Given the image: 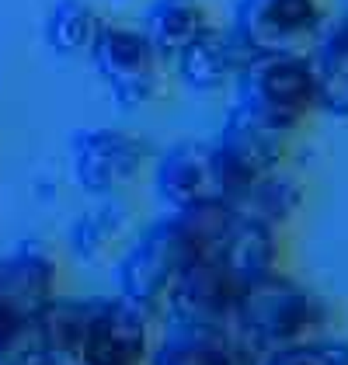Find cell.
<instances>
[{"mask_svg": "<svg viewBox=\"0 0 348 365\" xmlns=\"http://www.w3.org/2000/svg\"><path fill=\"white\" fill-rule=\"evenodd\" d=\"M63 264L49 240L29 237L7 257H0V303L35 317L49 299L59 296Z\"/></svg>", "mask_w": 348, "mask_h": 365, "instance_id": "8fae6325", "label": "cell"}, {"mask_svg": "<svg viewBox=\"0 0 348 365\" xmlns=\"http://www.w3.org/2000/svg\"><path fill=\"white\" fill-rule=\"evenodd\" d=\"M227 205L240 220H251V223L286 233L307 205V181L286 164V168H275L268 174H258L255 181H247Z\"/></svg>", "mask_w": 348, "mask_h": 365, "instance_id": "5bb4252c", "label": "cell"}, {"mask_svg": "<svg viewBox=\"0 0 348 365\" xmlns=\"http://www.w3.org/2000/svg\"><path fill=\"white\" fill-rule=\"evenodd\" d=\"M87 59L94 66V73L105 81L112 91L118 108L136 112L146 105H157L168 94V63L171 59L160 56V49L143 35V29H129V25H116L105 21L98 38L91 42Z\"/></svg>", "mask_w": 348, "mask_h": 365, "instance_id": "277c9868", "label": "cell"}, {"mask_svg": "<svg viewBox=\"0 0 348 365\" xmlns=\"http://www.w3.org/2000/svg\"><path fill=\"white\" fill-rule=\"evenodd\" d=\"M213 21L205 0H150L140 14L143 35L160 49V56L174 59L192 38H199Z\"/></svg>", "mask_w": 348, "mask_h": 365, "instance_id": "e0dca14e", "label": "cell"}, {"mask_svg": "<svg viewBox=\"0 0 348 365\" xmlns=\"http://www.w3.org/2000/svg\"><path fill=\"white\" fill-rule=\"evenodd\" d=\"M129 223H133V209L126 202H118L116 195L101 198L94 209L81 212L70 223V233H66L70 254L77 261H87V264L105 261L122 244V237L129 233Z\"/></svg>", "mask_w": 348, "mask_h": 365, "instance_id": "ac0fdd59", "label": "cell"}, {"mask_svg": "<svg viewBox=\"0 0 348 365\" xmlns=\"http://www.w3.org/2000/svg\"><path fill=\"white\" fill-rule=\"evenodd\" d=\"M327 21V0H237L230 29L247 53H310Z\"/></svg>", "mask_w": 348, "mask_h": 365, "instance_id": "5b68a950", "label": "cell"}, {"mask_svg": "<svg viewBox=\"0 0 348 365\" xmlns=\"http://www.w3.org/2000/svg\"><path fill=\"white\" fill-rule=\"evenodd\" d=\"M240 282L227 272V264L216 254L195 257L168 289L164 309L178 324H213L227 327L233 320V307L240 296Z\"/></svg>", "mask_w": 348, "mask_h": 365, "instance_id": "30bf717a", "label": "cell"}, {"mask_svg": "<svg viewBox=\"0 0 348 365\" xmlns=\"http://www.w3.org/2000/svg\"><path fill=\"white\" fill-rule=\"evenodd\" d=\"M342 4H348V0H342Z\"/></svg>", "mask_w": 348, "mask_h": 365, "instance_id": "603a6c76", "label": "cell"}, {"mask_svg": "<svg viewBox=\"0 0 348 365\" xmlns=\"http://www.w3.org/2000/svg\"><path fill=\"white\" fill-rule=\"evenodd\" d=\"M290 143L292 136L265 125L255 115H247L244 108L233 105L223 118L220 136H216V150H220L223 174H227V202L247 181H255L258 174L286 168L290 164Z\"/></svg>", "mask_w": 348, "mask_h": 365, "instance_id": "9c48e42d", "label": "cell"}, {"mask_svg": "<svg viewBox=\"0 0 348 365\" xmlns=\"http://www.w3.org/2000/svg\"><path fill=\"white\" fill-rule=\"evenodd\" d=\"M317 73V112L348 122V4L331 11L327 29L310 49Z\"/></svg>", "mask_w": 348, "mask_h": 365, "instance_id": "2e32d148", "label": "cell"}, {"mask_svg": "<svg viewBox=\"0 0 348 365\" xmlns=\"http://www.w3.org/2000/svg\"><path fill=\"white\" fill-rule=\"evenodd\" d=\"M153 192L168 209L227 202V174L216 143L181 140L153 160Z\"/></svg>", "mask_w": 348, "mask_h": 365, "instance_id": "ba28073f", "label": "cell"}, {"mask_svg": "<svg viewBox=\"0 0 348 365\" xmlns=\"http://www.w3.org/2000/svg\"><path fill=\"white\" fill-rule=\"evenodd\" d=\"M327 324H331V303L317 289L296 282L290 272L247 282L237 296L230 320V327L258 359L268 351L320 337Z\"/></svg>", "mask_w": 348, "mask_h": 365, "instance_id": "7a4b0ae2", "label": "cell"}, {"mask_svg": "<svg viewBox=\"0 0 348 365\" xmlns=\"http://www.w3.org/2000/svg\"><path fill=\"white\" fill-rule=\"evenodd\" d=\"M29 341H31V317L18 313L7 303H0V365Z\"/></svg>", "mask_w": 348, "mask_h": 365, "instance_id": "7402d4cb", "label": "cell"}, {"mask_svg": "<svg viewBox=\"0 0 348 365\" xmlns=\"http://www.w3.org/2000/svg\"><path fill=\"white\" fill-rule=\"evenodd\" d=\"M91 313H94V299H70V296H56L49 299L46 307L31 317V337L56 351L63 359H77V348L87 334V324H91Z\"/></svg>", "mask_w": 348, "mask_h": 365, "instance_id": "d6986e66", "label": "cell"}, {"mask_svg": "<svg viewBox=\"0 0 348 365\" xmlns=\"http://www.w3.org/2000/svg\"><path fill=\"white\" fill-rule=\"evenodd\" d=\"M101 25H105V18L91 0H56L46 14L42 35L56 56H87Z\"/></svg>", "mask_w": 348, "mask_h": 365, "instance_id": "ffe728a7", "label": "cell"}, {"mask_svg": "<svg viewBox=\"0 0 348 365\" xmlns=\"http://www.w3.org/2000/svg\"><path fill=\"white\" fill-rule=\"evenodd\" d=\"M216 257L227 264V272L240 285H247V282L286 272L282 268L286 264V237H282V230L233 216V226L227 230L223 244L216 247Z\"/></svg>", "mask_w": 348, "mask_h": 365, "instance_id": "9a60e30c", "label": "cell"}, {"mask_svg": "<svg viewBox=\"0 0 348 365\" xmlns=\"http://www.w3.org/2000/svg\"><path fill=\"white\" fill-rule=\"evenodd\" d=\"M73 178L94 198H112L150 168V143L126 129H77L70 136Z\"/></svg>", "mask_w": 348, "mask_h": 365, "instance_id": "8992f818", "label": "cell"}, {"mask_svg": "<svg viewBox=\"0 0 348 365\" xmlns=\"http://www.w3.org/2000/svg\"><path fill=\"white\" fill-rule=\"evenodd\" d=\"M247 56H251L247 46L233 35V29L209 25L171 63L178 70V81L188 91H195V94H220V91L233 87V81H237L240 66L247 63Z\"/></svg>", "mask_w": 348, "mask_h": 365, "instance_id": "4fadbf2b", "label": "cell"}, {"mask_svg": "<svg viewBox=\"0 0 348 365\" xmlns=\"http://www.w3.org/2000/svg\"><path fill=\"white\" fill-rule=\"evenodd\" d=\"M261 359L240 341V334L213 324H178L157 337L150 365H258Z\"/></svg>", "mask_w": 348, "mask_h": 365, "instance_id": "7c38bea8", "label": "cell"}, {"mask_svg": "<svg viewBox=\"0 0 348 365\" xmlns=\"http://www.w3.org/2000/svg\"><path fill=\"white\" fill-rule=\"evenodd\" d=\"M230 226L233 209L227 202H203V205L174 209L168 216L153 220L129 244V251L118 257V296L153 309L164 307V296L174 285V279L195 257L216 254Z\"/></svg>", "mask_w": 348, "mask_h": 365, "instance_id": "6da1fadb", "label": "cell"}, {"mask_svg": "<svg viewBox=\"0 0 348 365\" xmlns=\"http://www.w3.org/2000/svg\"><path fill=\"white\" fill-rule=\"evenodd\" d=\"M233 94L237 108L296 136L317 115V73L310 53H251L233 81Z\"/></svg>", "mask_w": 348, "mask_h": 365, "instance_id": "3957f363", "label": "cell"}, {"mask_svg": "<svg viewBox=\"0 0 348 365\" xmlns=\"http://www.w3.org/2000/svg\"><path fill=\"white\" fill-rule=\"evenodd\" d=\"M153 337V307L133 303L126 296L94 299L87 334L77 348V365H150Z\"/></svg>", "mask_w": 348, "mask_h": 365, "instance_id": "52a82bcc", "label": "cell"}, {"mask_svg": "<svg viewBox=\"0 0 348 365\" xmlns=\"http://www.w3.org/2000/svg\"><path fill=\"white\" fill-rule=\"evenodd\" d=\"M258 365H348V341H331V337H310L290 348L261 355Z\"/></svg>", "mask_w": 348, "mask_h": 365, "instance_id": "44dd1931", "label": "cell"}]
</instances>
